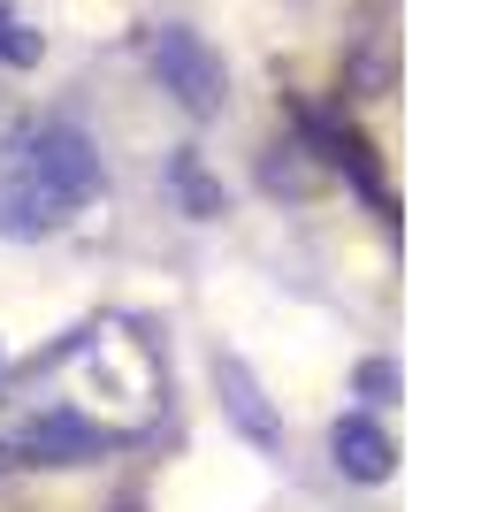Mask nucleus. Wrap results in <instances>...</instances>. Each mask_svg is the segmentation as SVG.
Listing matches in <instances>:
<instances>
[{
  "mask_svg": "<svg viewBox=\"0 0 504 512\" xmlns=\"http://www.w3.org/2000/svg\"><path fill=\"white\" fill-rule=\"evenodd\" d=\"M16 169L31 176V184H39L62 214L100 192V153H92V138H84L77 123H46L39 138H23V146H16Z\"/></svg>",
  "mask_w": 504,
  "mask_h": 512,
  "instance_id": "1",
  "label": "nucleus"
},
{
  "mask_svg": "<svg viewBox=\"0 0 504 512\" xmlns=\"http://www.w3.org/2000/svg\"><path fill=\"white\" fill-rule=\"evenodd\" d=\"M153 77H161L191 115H214V107H222V62H214L207 39L184 31V23H161V31H153Z\"/></svg>",
  "mask_w": 504,
  "mask_h": 512,
  "instance_id": "2",
  "label": "nucleus"
},
{
  "mask_svg": "<svg viewBox=\"0 0 504 512\" xmlns=\"http://www.w3.org/2000/svg\"><path fill=\"white\" fill-rule=\"evenodd\" d=\"M107 451V436L92 421H77V413H46V421H31L8 444V459L16 467H77V459H100Z\"/></svg>",
  "mask_w": 504,
  "mask_h": 512,
  "instance_id": "3",
  "label": "nucleus"
},
{
  "mask_svg": "<svg viewBox=\"0 0 504 512\" xmlns=\"http://www.w3.org/2000/svg\"><path fill=\"white\" fill-rule=\"evenodd\" d=\"M329 451H336V467L352 474V482H390V467H398V444H390L367 413H344L336 436H329Z\"/></svg>",
  "mask_w": 504,
  "mask_h": 512,
  "instance_id": "4",
  "label": "nucleus"
},
{
  "mask_svg": "<svg viewBox=\"0 0 504 512\" xmlns=\"http://www.w3.org/2000/svg\"><path fill=\"white\" fill-rule=\"evenodd\" d=\"M214 383H222V406H230V421L245 428L252 444H260V451H283V421L260 406V383L245 375V360H214Z\"/></svg>",
  "mask_w": 504,
  "mask_h": 512,
  "instance_id": "5",
  "label": "nucleus"
},
{
  "mask_svg": "<svg viewBox=\"0 0 504 512\" xmlns=\"http://www.w3.org/2000/svg\"><path fill=\"white\" fill-rule=\"evenodd\" d=\"M0 54H8V62H31V54H39V39H23V23L0 16Z\"/></svg>",
  "mask_w": 504,
  "mask_h": 512,
  "instance_id": "6",
  "label": "nucleus"
}]
</instances>
